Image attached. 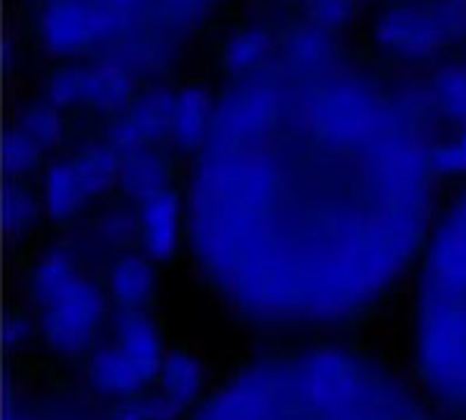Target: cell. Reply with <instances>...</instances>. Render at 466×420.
Wrapping results in <instances>:
<instances>
[{
	"label": "cell",
	"instance_id": "obj_1",
	"mask_svg": "<svg viewBox=\"0 0 466 420\" xmlns=\"http://www.w3.org/2000/svg\"><path fill=\"white\" fill-rule=\"evenodd\" d=\"M190 420H439L390 369L350 350L265 357L202 399Z\"/></svg>",
	"mask_w": 466,
	"mask_h": 420
},
{
	"label": "cell",
	"instance_id": "obj_2",
	"mask_svg": "<svg viewBox=\"0 0 466 420\" xmlns=\"http://www.w3.org/2000/svg\"><path fill=\"white\" fill-rule=\"evenodd\" d=\"M10 420H108L99 409H92L85 399L66 394H26L22 409Z\"/></svg>",
	"mask_w": 466,
	"mask_h": 420
}]
</instances>
